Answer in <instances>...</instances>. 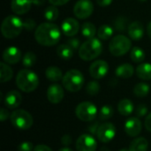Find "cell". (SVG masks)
Instances as JSON below:
<instances>
[{
  "instance_id": "obj_10",
  "label": "cell",
  "mask_w": 151,
  "mask_h": 151,
  "mask_svg": "<svg viewBox=\"0 0 151 151\" xmlns=\"http://www.w3.org/2000/svg\"><path fill=\"white\" fill-rule=\"evenodd\" d=\"M115 134H116L115 126L111 123H104L100 125L96 135L100 142L106 143L111 142L115 137Z\"/></svg>"
},
{
  "instance_id": "obj_34",
  "label": "cell",
  "mask_w": 151,
  "mask_h": 151,
  "mask_svg": "<svg viewBox=\"0 0 151 151\" xmlns=\"http://www.w3.org/2000/svg\"><path fill=\"white\" fill-rule=\"evenodd\" d=\"M99 91H100V84L96 81H89L86 86V92L89 96H96L99 93Z\"/></svg>"
},
{
  "instance_id": "obj_22",
  "label": "cell",
  "mask_w": 151,
  "mask_h": 151,
  "mask_svg": "<svg viewBox=\"0 0 151 151\" xmlns=\"http://www.w3.org/2000/svg\"><path fill=\"white\" fill-rule=\"evenodd\" d=\"M45 76L49 81H53V82L59 81L64 77L62 71L57 66H50V67H48L46 69V71H45Z\"/></svg>"
},
{
  "instance_id": "obj_29",
  "label": "cell",
  "mask_w": 151,
  "mask_h": 151,
  "mask_svg": "<svg viewBox=\"0 0 151 151\" xmlns=\"http://www.w3.org/2000/svg\"><path fill=\"white\" fill-rule=\"evenodd\" d=\"M130 57L134 63H142L145 59V52L142 48L135 46L132 49Z\"/></svg>"
},
{
  "instance_id": "obj_51",
  "label": "cell",
  "mask_w": 151,
  "mask_h": 151,
  "mask_svg": "<svg viewBox=\"0 0 151 151\" xmlns=\"http://www.w3.org/2000/svg\"><path fill=\"white\" fill-rule=\"evenodd\" d=\"M139 1H142V2H144V1H147V0H139Z\"/></svg>"
},
{
  "instance_id": "obj_9",
  "label": "cell",
  "mask_w": 151,
  "mask_h": 151,
  "mask_svg": "<svg viewBox=\"0 0 151 151\" xmlns=\"http://www.w3.org/2000/svg\"><path fill=\"white\" fill-rule=\"evenodd\" d=\"M94 11V4L90 0H79L73 6V13L80 19L91 16Z\"/></svg>"
},
{
  "instance_id": "obj_46",
  "label": "cell",
  "mask_w": 151,
  "mask_h": 151,
  "mask_svg": "<svg viewBox=\"0 0 151 151\" xmlns=\"http://www.w3.org/2000/svg\"><path fill=\"white\" fill-rule=\"evenodd\" d=\"M145 127H146V129L148 131L151 132V112L146 117V119H145Z\"/></svg>"
},
{
  "instance_id": "obj_44",
  "label": "cell",
  "mask_w": 151,
  "mask_h": 151,
  "mask_svg": "<svg viewBox=\"0 0 151 151\" xmlns=\"http://www.w3.org/2000/svg\"><path fill=\"white\" fill-rule=\"evenodd\" d=\"M8 118H9V112H8V111L5 110V109H4V108H2L1 109V112H0V119H1V121H4Z\"/></svg>"
},
{
  "instance_id": "obj_26",
  "label": "cell",
  "mask_w": 151,
  "mask_h": 151,
  "mask_svg": "<svg viewBox=\"0 0 151 151\" xmlns=\"http://www.w3.org/2000/svg\"><path fill=\"white\" fill-rule=\"evenodd\" d=\"M57 54L62 59H70L73 55V50L66 43V44H60L57 48Z\"/></svg>"
},
{
  "instance_id": "obj_43",
  "label": "cell",
  "mask_w": 151,
  "mask_h": 151,
  "mask_svg": "<svg viewBox=\"0 0 151 151\" xmlns=\"http://www.w3.org/2000/svg\"><path fill=\"white\" fill-rule=\"evenodd\" d=\"M70 0H49V2L52 4V5H56V6H59V5H64L65 4H67Z\"/></svg>"
},
{
  "instance_id": "obj_28",
  "label": "cell",
  "mask_w": 151,
  "mask_h": 151,
  "mask_svg": "<svg viewBox=\"0 0 151 151\" xmlns=\"http://www.w3.org/2000/svg\"><path fill=\"white\" fill-rule=\"evenodd\" d=\"M113 32H114V30H113V28L111 26H109V25H102L98 28L97 36L101 40L106 41V40L110 39L112 36Z\"/></svg>"
},
{
  "instance_id": "obj_13",
  "label": "cell",
  "mask_w": 151,
  "mask_h": 151,
  "mask_svg": "<svg viewBox=\"0 0 151 151\" xmlns=\"http://www.w3.org/2000/svg\"><path fill=\"white\" fill-rule=\"evenodd\" d=\"M64 88L58 84H52L47 89V98L51 104H59L64 99Z\"/></svg>"
},
{
  "instance_id": "obj_49",
  "label": "cell",
  "mask_w": 151,
  "mask_h": 151,
  "mask_svg": "<svg viewBox=\"0 0 151 151\" xmlns=\"http://www.w3.org/2000/svg\"><path fill=\"white\" fill-rule=\"evenodd\" d=\"M58 151H73V150H71V149H69V148H62V149H60Z\"/></svg>"
},
{
  "instance_id": "obj_45",
  "label": "cell",
  "mask_w": 151,
  "mask_h": 151,
  "mask_svg": "<svg viewBox=\"0 0 151 151\" xmlns=\"http://www.w3.org/2000/svg\"><path fill=\"white\" fill-rule=\"evenodd\" d=\"M112 1L113 0H96V3L101 7H106L109 6L112 3Z\"/></svg>"
},
{
  "instance_id": "obj_19",
  "label": "cell",
  "mask_w": 151,
  "mask_h": 151,
  "mask_svg": "<svg viewBox=\"0 0 151 151\" xmlns=\"http://www.w3.org/2000/svg\"><path fill=\"white\" fill-rule=\"evenodd\" d=\"M127 32H128V35L131 39L139 41L144 35L143 25L140 21H133L131 24H129Z\"/></svg>"
},
{
  "instance_id": "obj_36",
  "label": "cell",
  "mask_w": 151,
  "mask_h": 151,
  "mask_svg": "<svg viewBox=\"0 0 151 151\" xmlns=\"http://www.w3.org/2000/svg\"><path fill=\"white\" fill-rule=\"evenodd\" d=\"M148 113V107L145 104H140L135 110V115L137 118H142Z\"/></svg>"
},
{
  "instance_id": "obj_39",
  "label": "cell",
  "mask_w": 151,
  "mask_h": 151,
  "mask_svg": "<svg viewBox=\"0 0 151 151\" xmlns=\"http://www.w3.org/2000/svg\"><path fill=\"white\" fill-rule=\"evenodd\" d=\"M67 44L74 50H77L81 47V42L78 38H71L67 41Z\"/></svg>"
},
{
  "instance_id": "obj_25",
  "label": "cell",
  "mask_w": 151,
  "mask_h": 151,
  "mask_svg": "<svg viewBox=\"0 0 151 151\" xmlns=\"http://www.w3.org/2000/svg\"><path fill=\"white\" fill-rule=\"evenodd\" d=\"M13 75L12 69L5 63H0V81L2 83L9 81Z\"/></svg>"
},
{
  "instance_id": "obj_23",
  "label": "cell",
  "mask_w": 151,
  "mask_h": 151,
  "mask_svg": "<svg viewBox=\"0 0 151 151\" xmlns=\"http://www.w3.org/2000/svg\"><path fill=\"white\" fill-rule=\"evenodd\" d=\"M118 111L122 116H129L134 111V104L129 99H123L118 104Z\"/></svg>"
},
{
  "instance_id": "obj_2",
  "label": "cell",
  "mask_w": 151,
  "mask_h": 151,
  "mask_svg": "<svg viewBox=\"0 0 151 151\" xmlns=\"http://www.w3.org/2000/svg\"><path fill=\"white\" fill-rule=\"evenodd\" d=\"M16 85L21 91L30 93L37 88L39 79L37 74L31 70H20L16 77Z\"/></svg>"
},
{
  "instance_id": "obj_24",
  "label": "cell",
  "mask_w": 151,
  "mask_h": 151,
  "mask_svg": "<svg viewBox=\"0 0 151 151\" xmlns=\"http://www.w3.org/2000/svg\"><path fill=\"white\" fill-rule=\"evenodd\" d=\"M149 148L148 141L143 137H139L134 140L129 147L130 151H147Z\"/></svg>"
},
{
  "instance_id": "obj_50",
  "label": "cell",
  "mask_w": 151,
  "mask_h": 151,
  "mask_svg": "<svg viewBox=\"0 0 151 151\" xmlns=\"http://www.w3.org/2000/svg\"><path fill=\"white\" fill-rule=\"evenodd\" d=\"M119 151H130V150L129 149H123V150H121Z\"/></svg>"
},
{
  "instance_id": "obj_47",
  "label": "cell",
  "mask_w": 151,
  "mask_h": 151,
  "mask_svg": "<svg viewBox=\"0 0 151 151\" xmlns=\"http://www.w3.org/2000/svg\"><path fill=\"white\" fill-rule=\"evenodd\" d=\"M45 0H33V4L35 5H42Z\"/></svg>"
},
{
  "instance_id": "obj_3",
  "label": "cell",
  "mask_w": 151,
  "mask_h": 151,
  "mask_svg": "<svg viewBox=\"0 0 151 151\" xmlns=\"http://www.w3.org/2000/svg\"><path fill=\"white\" fill-rule=\"evenodd\" d=\"M103 51V44L99 38L88 39L79 49V56L82 60L91 61L101 55Z\"/></svg>"
},
{
  "instance_id": "obj_21",
  "label": "cell",
  "mask_w": 151,
  "mask_h": 151,
  "mask_svg": "<svg viewBox=\"0 0 151 151\" xmlns=\"http://www.w3.org/2000/svg\"><path fill=\"white\" fill-rule=\"evenodd\" d=\"M136 74L143 81L151 80V64L142 63L139 65L136 68Z\"/></svg>"
},
{
  "instance_id": "obj_6",
  "label": "cell",
  "mask_w": 151,
  "mask_h": 151,
  "mask_svg": "<svg viewBox=\"0 0 151 151\" xmlns=\"http://www.w3.org/2000/svg\"><path fill=\"white\" fill-rule=\"evenodd\" d=\"M131 40L123 35L114 36L109 43L110 52L115 57H120L127 54L131 50Z\"/></svg>"
},
{
  "instance_id": "obj_16",
  "label": "cell",
  "mask_w": 151,
  "mask_h": 151,
  "mask_svg": "<svg viewBox=\"0 0 151 151\" xmlns=\"http://www.w3.org/2000/svg\"><path fill=\"white\" fill-rule=\"evenodd\" d=\"M80 29L79 22L73 18H66L61 24L62 33L66 36L73 37L75 35Z\"/></svg>"
},
{
  "instance_id": "obj_42",
  "label": "cell",
  "mask_w": 151,
  "mask_h": 151,
  "mask_svg": "<svg viewBox=\"0 0 151 151\" xmlns=\"http://www.w3.org/2000/svg\"><path fill=\"white\" fill-rule=\"evenodd\" d=\"M34 151H52V150L48 147L47 145L44 144H38L35 146V148L34 149Z\"/></svg>"
},
{
  "instance_id": "obj_8",
  "label": "cell",
  "mask_w": 151,
  "mask_h": 151,
  "mask_svg": "<svg viewBox=\"0 0 151 151\" xmlns=\"http://www.w3.org/2000/svg\"><path fill=\"white\" fill-rule=\"evenodd\" d=\"M76 117L84 122H90L97 115L96 106L91 102H82L75 109Z\"/></svg>"
},
{
  "instance_id": "obj_18",
  "label": "cell",
  "mask_w": 151,
  "mask_h": 151,
  "mask_svg": "<svg viewBox=\"0 0 151 151\" xmlns=\"http://www.w3.org/2000/svg\"><path fill=\"white\" fill-rule=\"evenodd\" d=\"M32 4L33 0H12L11 8L16 14H25L31 9Z\"/></svg>"
},
{
  "instance_id": "obj_30",
  "label": "cell",
  "mask_w": 151,
  "mask_h": 151,
  "mask_svg": "<svg viewBox=\"0 0 151 151\" xmlns=\"http://www.w3.org/2000/svg\"><path fill=\"white\" fill-rule=\"evenodd\" d=\"M134 93L137 97H145L150 93V86L144 82L138 83L134 88Z\"/></svg>"
},
{
  "instance_id": "obj_5",
  "label": "cell",
  "mask_w": 151,
  "mask_h": 151,
  "mask_svg": "<svg viewBox=\"0 0 151 151\" xmlns=\"http://www.w3.org/2000/svg\"><path fill=\"white\" fill-rule=\"evenodd\" d=\"M83 74L76 69L69 70L65 73L62 79L64 88L70 92H77L81 90L84 85Z\"/></svg>"
},
{
  "instance_id": "obj_48",
  "label": "cell",
  "mask_w": 151,
  "mask_h": 151,
  "mask_svg": "<svg viewBox=\"0 0 151 151\" xmlns=\"http://www.w3.org/2000/svg\"><path fill=\"white\" fill-rule=\"evenodd\" d=\"M147 34H148L149 37L151 39V21L149 22V24L147 26Z\"/></svg>"
},
{
  "instance_id": "obj_15",
  "label": "cell",
  "mask_w": 151,
  "mask_h": 151,
  "mask_svg": "<svg viewBox=\"0 0 151 151\" xmlns=\"http://www.w3.org/2000/svg\"><path fill=\"white\" fill-rule=\"evenodd\" d=\"M2 58L6 64L15 65L21 60V51L17 47L10 46L4 50Z\"/></svg>"
},
{
  "instance_id": "obj_38",
  "label": "cell",
  "mask_w": 151,
  "mask_h": 151,
  "mask_svg": "<svg viewBox=\"0 0 151 151\" xmlns=\"http://www.w3.org/2000/svg\"><path fill=\"white\" fill-rule=\"evenodd\" d=\"M36 26L35 21L33 19H27L24 22H23V27L24 29L27 30V31H32Z\"/></svg>"
},
{
  "instance_id": "obj_11",
  "label": "cell",
  "mask_w": 151,
  "mask_h": 151,
  "mask_svg": "<svg viewBox=\"0 0 151 151\" xmlns=\"http://www.w3.org/2000/svg\"><path fill=\"white\" fill-rule=\"evenodd\" d=\"M109 71L108 63L104 60H96L93 62L89 66V74L96 80L103 79L106 76Z\"/></svg>"
},
{
  "instance_id": "obj_20",
  "label": "cell",
  "mask_w": 151,
  "mask_h": 151,
  "mask_svg": "<svg viewBox=\"0 0 151 151\" xmlns=\"http://www.w3.org/2000/svg\"><path fill=\"white\" fill-rule=\"evenodd\" d=\"M115 73H116V75L119 78L129 79L133 76V74L134 73V69L132 65L125 63L121 65H119L117 67Z\"/></svg>"
},
{
  "instance_id": "obj_12",
  "label": "cell",
  "mask_w": 151,
  "mask_h": 151,
  "mask_svg": "<svg viewBox=\"0 0 151 151\" xmlns=\"http://www.w3.org/2000/svg\"><path fill=\"white\" fill-rule=\"evenodd\" d=\"M77 151H96L97 149V142L90 134H82L76 141Z\"/></svg>"
},
{
  "instance_id": "obj_31",
  "label": "cell",
  "mask_w": 151,
  "mask_h": 151,
  "mask_svg": "<svg viewBox=\"0 0 151 151\" xmlns=\"http://www.w3.org/2000/svg\"><path fill=\"white\" fill-rule=\"evenodd\" d=\"M58 9L56 5H50L44 10V18L49 21H55L58 18Z\"/></svg>"
},
{
  "instance_id": "obj_33",
  "label": "cell",
  "mask_w": 151,
  "mask_h": 151,
  "mask_svg": "<svg viewBox=\"0 0 151 151\" xmlns=\"http://www.w3.org/2000/svg\"><path fill=\"white\" fill-rule=\"evenodd\" d=\"M114 114L113 108L110 105H104L100 109L99 111V119L101 120H107L110 119Z\"/></svg>"
},
{
  "instance_id": "obj_4",
  "label": "cell",
  "mask_w": 151,
  "mask_h": 151,
  "mask_svg": "<svg viewBox=\"0 0 151 151\" xmlns=\"http://www.w3.org/2000/svg\"><path fill=\"white\" fill-rule=\"evenodd\" d=\"M23 21L15 15H9L2 22L1 33L4 38L12 39L17 37L23 30Z\"/></svg>"
},
{
  "instance_id": "obj_1",
  "label": "cell",
  "mask_w": 151,
  "mask_h": 151,
  "mask_svg": "<svg viewBox=\"0 0 151 151\" xmlns=\"http://www.w3.org/2000/svg\"><path fill=\"white\" fill-rule=\"evenodd\" d=\"M61 37L59 27L51 22H44L40 24L35 32V38L36 42L43 46L56 45Z\"/></svg>"
},
{
  "instance_id": "obj_14",
  "label": "cell",
  "mask_w": 151,
  "mask_h": 151,
  "mask_svg": "<svg viewBox=\"0 0 151 151\" xmlns=\"http://www.w3.org/2000/svg\"><path fill=\"white\" fill-rule=\"evenodd\" d=\"M142 126L141 120L137 117L129 118L125 123V131L130 137H135L140 134Z\"/></svg>"
},
{
  "instance_id": "obj_35",
  "label": "cell",
  "mask_w": 151,
  "mask_h": 151,
  "mask_svg": "<svg viewBox=\"0 0 151 151\" xmlns=\"http://www.w3.org/2000/svg\"><path fill=\"white\" fill-rule=\"evenodd\" d=\"M128 26H127V19L125 17L120 16V17H119V18H117L115 19L114 27L119 32H124L127 29V27L128 28Z\"/></svg>"
},
{
  "instance_id": "obj_32",
  "label": "cell",
  "mask_w": 151,
  "mask_h": 151,
  "mask_svg": "<svg viewBox=\"0 0 151 151\" xmlns=\"http://www.w3.org/2000/svg\"><path fill=\"white\" fill-rule=\"evenodd\" d=\"M36 62V56L35 53L31 52V51H28L27 52L23 58H22V65L25 66V67H32Z\"/></svg>"
},
{
  "instance_id": "obj_40",
  "label": "cell",
  "mask_w": 151,
  "mask_h": 151,
  "mask_svg": "<svg viewBox=\"0 0 151 151\" xmlns=\"http://www.w3.org/2000/svg\"><path fill=\"white\" fill-rule=\"evenodd\" d=\"M99 127H100L99 123H98V122H95L94 124L90 125V126L88 127V132H89L90 134H96Z\"/></svg>"
},
{
  "instance_id": "obj_37",
  "label": "cell",
  "mask_w": 151,
  "mask_h": 151,
  "mask_svg": "<svg viewBox=\"0 0 151 151\" xmlns=\"http://www.w3.org/2000/svg\"><path fill=\"white\" fill-rule=\"evenodd\" d=\"M34 146L32 142H24L20 143L18 147V151H34Z\"/></svg>"
},
{
  "instance_id": "obj_27",
  "label": "cell",
  "mask_w": 151,
  "mask_h": 151,
  "mask_svg": "<svg viewBox=\"0 0 151 151\" xmlns=\"http://www.w3.org/2000/svg\"><path fill=\"white\" fill-rule=\"evenodd\" d=\"M81 34L84 37L88 39L94 38L96 34V27L91 22H85L82 24L81 27Z\"/></svg>"
},
{
  "instance_id": "obj_17",
  "label": "cell",
  "mask_w": 151,
  "mask_h": 151,
  "mask_svg": "<svg viewBox=\"0 0 151 151\" xmlns=\"http://www.w3.org/2000/svg\"><path fill=\"white\" fill-rule=\"evenodd\" d=\"M22 102V96L19 92L17 90L9 91L4 97V105L8 109H16L18 108Z\"/></svg>"
},
{
  "instance_id": "obj_41",
  "label": "cell",
  "mask_w": 151,
  "mask_h": 151,
  "mask_svg": "<svg viewBox=\"0 0 151 151\" xmlns=\"http://www.w3.org/2000/svg\"><path fill=\"white\" fill-rule=\"evenodd\" d=\"M61 142H62L63 145L68 146V145H70L71 142H72V137H71L70 135H68V134H65V135H64V136L61 138Z\"/></svg>"
},
{
  "instance_id": "obj_7",
  "label": "cell",
  "mask_w": 151,
  "mask_h": 151,
  "mask_svg": "<svg viewBox=\"0 0 151 151\" xmlns=\"http://www.w3.org/2000/svg\"><path fill=\"white\" fill-rule=\"evenodd\" d=\"M10 119L12 126L19 130L29 129L34 122L31 114L25 110H15L12 112Z\"/></svg>"
}]
</instances>
